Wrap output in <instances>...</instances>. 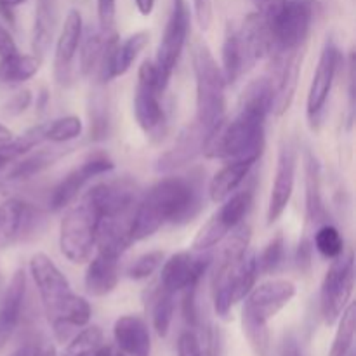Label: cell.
<instances>
[{
	"label": "cell",
	"mask_w": 356,
	"mask_h": 356,
	"mask_svg": "<svg viewBox=\"0 0 356 356\" xmlns=\"http://www.w3.org/2000/svg\"><path fill=\"white\" fill-rule=\"evenodd\" d=\"M202 209V188L193 177L169 176L149 188L138 200L131 221L134 242L149 238L163 225H184Z\"/></svg>",
	"instance_id": "1"
},
{
	"label": "cell",
	"mask_w": 356,
	"mask_h": 356,
	"mask_svg": "<svg viewBox=\"0 0 356 356\" xmlns=\"http://www.w3.org/2000/svg\"><path fill=\"white\" fill-rule=\"evenodd\" d=\"M30 273L37 285L45 316L59 341H65L72 329L89 325L92 309L87 299L72 291L68 278L44 252H37L30 259Z\"/></svg>",
	"instance_id": "2"
},
{
	"label": "cell",
	"mask_w": 356,
	"mask_h": 356,
	"mask_svg": "<svg viewBox=\"0 0 356 356\" xmlns=\"http://www.w3.org/2000/svg\"><path fill=\"white\" fill-rule=\"evenodd\" d=\"M296 284L285 278H275L254 287L243 299L242 329L256 355L266 356L270 350L268 322L294 299Z\"/></svg>",
	"instance_id": "3"
},
{
	"label": "cell",
	"mask_w": 356,
	"mask_h": 356,
	"mask_svg": "<svg viewBox=\"0 0 356 356\" xmlns=\"http://www.w3.org/2000/svg\"><path fill=\"white\" fill-rule=\"evenodd\" d=\"M195 83H197V115L195 122L205 131H218L226 120V79L221 65H218L211 49L204 42H197L191 49Z\"/></svg>",
	"instance_id": "4"
},
{
	"label": "cell",
	"mask_w": 356,
	"mask_h": 356,
	"mask_svg": "<svg viewBox=\"0 0 356 356\" xmlns=\"http://www.w3.org/2000/svg\"><path fill=\"white\" fill-rule=\"evenodd\" d=\"M59 225V249L73 264H83L92 257L96 249V228L99 221V209L87 191L79 204L66 207Z\"/></svg>",
	"instance_id": "5"
},
{
	"label": "cell",
	"mask_w": 356,
	"mask_h": 356,
	"mask_svg": "<svg viewBox=\"0 0 356 356\" xmlns=\"http://www.w3.org/2000/svg\"><path fill=\"white\" fill-rule=\"evenodd\" d=\"M250 226L245 221L240 222L222 242L225 247L218 259V268L212 277V299H214V309L218 316L226 318L232 312L235 302V282L236 273L242 259L249 252L250 245Z\"/></svg>",
	"instance_id": "6"
},
{
	"label": "cell",
	"mask_w": 356,
	"mask_h": 356,
	"mask_svg": "<svg viewBox=\"0 0 356 356\" xmlns=\"http://www.w3.org/2000/svg\"><path fill=\"white\" fill-rule=\"evenodd\" d=\"M263 16L271 28L273 54L292 52L301 49L308 38L313 21V6L309 0H284L278 9Z\"/></svg>",
	"instance_id": "7"
},
{
	"label": "cell",
	"mask_w": 356,
	"mask_h": 356,
	"mask_svg": "<svg viewBox=\"0 0 356 356\" xmlns=\"http://www.w3.org/2000/svg\"><path fill=\"white\" fill-rule=\"evenodd\" d=\"M355 289V254L343 252L332 259L320 289V315L325 325H336L348 308Z\"/></svg>",
	"instance_id": "8"
},
{
	"label": "cell",
	"mask_w": 356,
	"mask_h": 356,
	"mask_svg": "<svg viewBox=\"0 0 356 356\" xmlns=\"http://www.w3.org/2000/svg\"><path fill=\"white\" fill-rule=\"evenodd\" d=\"M167 89L159 70L152 59H145L139 66L138 87L134 92V115L138 125L146 132L160 131L165 122V108H163L162 96Z\"/></svg>",
	"instance_id": "9"
},
{
	"label": "cell",
	"mask_w": 356,
	"mask_h": 356,
	"mask_svg": "<svg viewBox=\"0 0 356 356\" xmlns=\"http://www.w3.org/2000/svg\"><path fill=\"white\" fill-rule=\"evenodd\" d=\"M221 204L219 211H216L211 219L198 229L193 240V249L197 252H207L212 247L219 245L240 222L245 221L247 212L252 205V190L235 191Z\"/></svg>",
	"instance_id": "10"
},
{
	"label": "cell",
	"mask_w": 356,
	"mask_h": 356,
	"mask_svg": "<svg viewBox=\"0 0 356 356\" xmlns=\"http://www.w3.org/2000/svg\"><path fill=\"white\" fill-rule=\"evenodd\" d=\"M190 21L191 16L188 0H172L169 19H167L159 51H156V58L153 61L163 83L167 86H169L170 76H172L181 54H183L184 45H186L188 35H190Z\"/></svg>",
	"instance_id": "11"
},
{
	"label": "cell",
	"mask_w": 356,
	"mask_h": 356,
	"mask_svg": "<svg viewBox=\"0 0 356 356\" xmlns=\"http://www.w3.org/2000/svg\"><path fill=\"white\" fill-rule=\"evenodd\" d=\"M341 65H344V58L336 42L330 38V40L325 42L322 49L318 65H316L312 83H309L308 99H306V113H308L312 125L320 122V117H322L323 110H325L330 90H332L334 82H336Z\"/></svg>",
	"instance_id": "12"
},
{
	"label": "cell",
	"mask_w": 356,
	"mask_h": 356,
	"mask_svg": "<svg viewBox=\"0 0 356 356\" xmlns=\"http://www.w3.org/2000/svg\"><path fill=\"white\" fill-rule=\"evenodd\" d=\"M113 167V160L108 155H104V153H94V155L87 156L79 167L70 170L56 184V188L51 193V198H49V205H51L52 211H63V209L70 207L94 177L111 172Z\"/></svg>",
	"instance_id": "13"
},
{
	"label": "cell",
	"mask_w": 356,
	"mask_h": 356,
	"mask_svg": "<svg viewBox=\"0 0 356 356\" xmlns=\"http://www.w3.org/2000/svg\"><path fill=\"white\" fill-rule=\"evenodd\" d=\"M296 169H298V146L291 139H284L280 152H278L275 181L273 186H271L270 200H268V225H273L275 221H278L285 209L289 207V202L294 193Z\"/></svg>",
	"instance_id": "14"
},
{
	"label": "cell",
	"mask_w": 356,
	"mask_h": 356,
	"mask_svg": "<svg viewBox=\"0 0 356 356\" xmlns=\"http://www.w3.org/2000/svg\"><path fill=\"white\" fill-rule=\"evenodd\" d=\"M212 263V256L200 254L195 256L190 252H177L163 261L162 273H160V287L167 292H183L191 285H200V280L207 273Z\"/></svg>",
	"instance_id": "15"
},
{
	"label": "cell",
	"mask_w": 356,
	"mask_h": 356,
	"mask_svg": "<svg viewBox=\"0 0 356 356\" xmlns=\"http://www.w3.org/2000/svg\"><path fill=\"white\" fill-rule=\"evenodd\" d=\"M212 134L205 131L200 124L191 122L186 129L179 134L177 141L170 149H167L159 160H156V170L159 172H172V170L179 169V167L186 165V163L193 162L198 155H202L211 141Z\"/></svg>",
	"instance_id": "16"
},
{
	"label": "cell",
	"mask_w": 356,
	"mask_h": 356,
	"mask_svg": "<svg viewBox=\"0 0 356 356\" xmlns=\"http://www.w3.org/2000/svg\"><path fill=\"white\" fill-rule=\"evenodd\" d=\"M275 63H277V68H275V76L271 79L273 80V113L280 117L291 108L294 101L299 73H301V49L275 54Z\"/></svg>",
	"instance_id": "17"
},
{
	"label": "cell",
	"mask_w": 356,
	"mask_h": 356,
	"mask_svg": "<svg viewBox=\"0 0 356 356\" xmlns=\"http://www.w3.org/2000/svg\"><path fill=\"white\" fill-rule=\"evenodd\" d=\"M83 35V21L80 10L72 9L65 17V23L61 24L58 38H56L54 51V73L59 82L70 80V72L75 61V56L79 52L80 40Z\"/></svg>",
	"instance_id": "18"
},
{
	"label": "cell",
	"mask_w": 356,
	"mask_h": 356,
	"mask_svg": "<svg viewBox=\"0 0 356 356\" xmlns=\"http://www.w3.org/2000/svg\"><path fill=\"white\" fill-rule=\"evenodd\" d=\"M134 214L99 216L96 228V249L99 254L120 259L132 245L131 221Z\"/></svg>",
	"instance_id": "19"
},
{
	"label": "cell",
	"mask_w": 356,
	"mask_h": 356,
	"mask_svg": "<svg viewBox=\"0 0 356 356\" xmlns=\"http://www.w3.org/2000/svg\"><path fill=\"white\" fill-rule=\"evenodd\" d=\"M24 298H26V273L24 270H17L0 299V350H3L19 325Z\"/></svg>",
	"instance_id": "20"
},
{
	"label": "cell",
	"mask_w": 356,
	"mask_h": 356,
	"mask_svg": "<svg viewBox=\"0 0 356 356\" xmlns=\"http://www.w3.org/2000/svg\"><path fill=\"white\" fill-rule=\"evenodd\" d=\"M35 222V212L26 202L9 198L0 204V249L19 242Z\"/></svg>",
	"instance_id": "21"
},
{
	"label": "cell",
	"mask_w": 356,
	"mask_h": 356,
	"mask_svg": "<svg viewBox=\"0 0 356 356\" xmlns=\"http://www.w3.org/2000/svg\"><path fill=\"white\" fill-rule=\"evenodd\" d=\"M257 160H259V156H243V159L228 160L211 179V184H209L211 200L216 204H221L226 198L232 197L235 191H238V188L249 177L250 170L254 169Z\"/></svg>",
	"instance_id": "22"
},
{
	"label": "cell",
	"mask_w": 356,
	"mask_h": 356,
	"mask_svg": "<svg viewBox=\"0 0 356 356\" xmlns=\"http://www.w3.org/2000/svg\"><path fill=\"white\" fill-rule=\"evenodd\" d=\"M115 344L127 356H149L152 336L141 316L124 315L113 325Z\"/></svg>",
	"instance_id": "23"
},
{
	"label": "cell",
	"mask_w": 356,
	"mask_h": 356,
	"mask_svg": "<svg viewBox=\"0 0 356 356\" xmlns=\"http://www.w3.org/2000/svg\"><path fill=\"white\" fill-rule=\"evenodd\" d=\"M117 257L106 256V254H96L94 259H89V266H87L86 284L87 292L94 298H104V296L111 294L117 289L118 280H120V268H118Z\"/></svg>",
	"instance_id": "24"
},
{
	"label": "cell",
	"mask_w": 356,
	"mask_h": 356,
	"mask_svg": "<svg viewBox=\"0 0 356 356\" xmlns=\"http://www.w3.org/2000/svg\"><path fill=\"white\" fill-rule=\"evenodd\" d=\"M58 31V7L54 0H38L35 9L33 31H31V49L33 56L44 58L51 49Z\"/></svg>",
	"instance_id": "25"
},
{
	"label": "cell",
	"mask_w": 356,
	"mask_h": 356,
	"mask_svg": "<svg viewBox=\"0 0 356 356\" xmlns=\"http://www.w3.org/2000/svg\"><path fill=\"white\" fill-rule=\"evenodd\" d=\"M254 63L250 61L247 54L243 42L240 38L238 28H228L225 42H222V75H225L226 83H235L247 70H250Z\"/></svg>",
	"instance_id": "26"
},
{
	"label": "cell",
	"mask_w": 356,
	"mask_h": 356,
	"mask_svg": "<svg viewBox=\"0 0 356 356\" xmlns=\"http://www.w3.org/2000/svg\"><path fill=\"white\" fill-rule=\"evenodd\" d=\"M306 218L308 225L320 226L325 221V205L322 197V177H320V163L312 152L306 153Z\"/></svg>",
	"instance_id": "27"
},
{
	"label": "cell",
	"mask_w": 356,
	"mask_h": 356,
	"mask_svg": "<svg viewBox=\"0 0 356 356\" xmlns=\"http://www.w3.org/2000/svg\"><path fill=\"white\" fill-rule=\"evenodd\" d=\"M42 59L33 54H14L0 58V86H19L35 76L40 70Z\"/></svg>",
	"instance_id": "28"
},
{
	"label": "cell",
	"mask_w": 356,
	"mask_h": 356,
	"mask_svg": "<svg viewBox=\"0 0 356 356\" xmlns=\"http://www.w3.org/2000/svg\"><path fill=\"white\" fill-rule=\"evenodd\" d=\"M111 31H103V30H89L86 33V37L82 35V40H80V72L82 75H90L92 72H96L97 66H99L101 56H103L104 45H106L108 35Z\"/></svg>",
	"instance_id": "29"
},
{
	"label": "cell",
	"mask_w": 356,
	"mask_h": 356,
	"mask_svg": "<svg viewBox=\"0 0 356 356\" xmlns=\"http://www.w3.org/2000/svg\"><path fill=\"white\" fill-rule=\"evenodd\" d=\"M61 156V153L54 152V149H40V152L33 153V155L26 156L14 162V167L7 174V179L10 181H24L30 177L37 176L42 170L47 169L49 165L56 162Z\"/></svg>",
	"instance_id": "30"
},
{
	"label": "cell",
	"mask_w": 356,
	"mask_h": 356,
	"mask_svg": "<svg viewBox=\"0 0 356 356\" xmlns=\"http://www.w3.org/2000/svg\"><path fill=\"white\" fill-rule=\"evenodd\" d=\"M172 292H167L165 289H156L152 296V322L153 329L160 337H165L170 330L174 312H176V301H174Z\"/></svg>",
	"instance_id": "31"
},
{
	"label": "cell",
	"mask_w": 356,
	"mask_h": 356,
	"mask_svg": "<svg viewBox=\"0 0 356 356\" xmlns=\"http://www.w3.org/2000/svg\"><path fill=\"white\" fill-rule=\"evenodd\" d=\"M355 329H356V308L353 302L348 305L341 318L337 320V332L334 337L332 348H330L329 356H346L353 350L355 341Z\"/></svg>",
	"instance_id": "32"
},
{
	"label": "cell",
	"mask_w": 356,
	"mask_h": 356,
	"mask_svg": "<svg viewBox=\"0 0 356 356\" xmlns=\"http://www.w3.org/2000/svg\"><path fill=\"white\" fill-rule=\"evenodd\" d=\"M313 245L320 256L329 261L336 259L344 252V238L341 236L339 229L329 222H322L320 226H316Z\"/></svg>",
	"instance_id": "33"
},
{
	"label": "cell",
	"mask_w": 356,
	"mask_h": 356,
	"mask_svg": "<svg viewBox=\"0 0 356 356\" xmlns=\"http://www.w3.org/2000/svg\"><path fill=\"white\" fill-rule=\"evenodd\" d=\"M101 344H103V330L97 325H86L73 336L63 356H94Z\"/></svg>",
	"instance_id": "34"
},
{
	"label": "cell",
	"mask_w": 356,
	"mask_h": 356,
	"mask_svg": "<svg viewBox=\"0 0 356 356\" xmlns=\"http://www.w3.org/2000/svg\"><path fill=\"white\" fill-rule=\"evenodd\" d=\"M82 131V120L79 117H75V115L56 118V120L47 122V127H45V141L63 145V143H68L80 138Z\"/></svg>",
	"instance_id": "35"
},
{
	"label": "cell",
	"mask_w": 356,
	"mask_h": 356,
	"mask_svg": "<svg viewBox=\"0 0 356 356\" xmlns=\"http://www.w3.org/2000/svg\"><path fill=\"white\" fill-rule=\"evenodd\" d=\"M257 277H259V268H257V256L254 252H247L242 259L236 273L235 282V302L245 299V296L256 287Z\"/></svg>",
	"instance_id": "36"
},
{
	"label": "cell",
	"mask_w": 356,
	"mask_h": 356,
	"mask_svg": "<svg viewBox=\"0 0 356 356\" xmlns=\"http://www.w3.org/2000/svg\"><path fill=\"white\" fill-rule=\"evenodd\" d=\"M285 257V240L282 233H278L275 238L270 240L264 250L261 252V256L257 257V268H259V273L271 275L282 266Z\"/></svg>",
	"instance_id": "37"
},
{
	"label": "cell",
	"mask_w": 356,
	"mask_h": 356,
	"mask_svg": "<svg viewBox=\"0 0 356 356\" xmlns=\"http://www.w3.org/2000/svg\"><path fill=\"white\" fill-rule=\"evenodd\" d=\"M165 254L162 250H152V252L141 254L136 261H132L127 268V277L132 280H146L152 277L163 263Z\"/></svg>",
	"instance_id": "38"
},
{
	"label": "cell",
	"mask_w": 356,
	"mask_h": 356,
	"mask_svg": "<svg viewBox=\"0 0 356 356\" xmlns=\"http://www.w3.org/2000/svg\"><path fill=\"white\" fill-rule=\"evenodd\" d=\"M197 291L198 285H191V287L183 291V316L186 320L188 325L197 327L198 325V308H197Z\"/></svg>",
	"instance_id": "39"
},
{
	"label": "cell",
	"mask_w": 356,
	"mask_h": 356,
	"mask_svg": "<svg viewBox=\"0 0 356 356\" xmlns=\"http://www.w3.org/2000/svg\"><path fill=\"white\" fill-rule=\"evenodd\" d=\"M177 356H202V341L193 330H184L179 336Z\"/></svg>",
	"instance_id": "40"
},
{
	"label": "cell",
	"mask_w": 356,
	"mask_h": 356,
	"mask_svg": "<svg viewBox=\"0 0 356 356\" xmlns=\"http://www.w3.org/2000/svg\"><path fill=\"white\" fill-rule=\"evenodd\" d=\"M115 16H117V0H97V21H99V30L113 31Z\"/></svg>",
	"instance_id": "41"
},
{
	"label": "cell",
	"mask_w": 356,
	"mask_h": 356,
	"mask_svg": "<svg viewBox=\"0 0 356 356\" xmlns=\"http://www.w3.org/2000/svg\"><path fill=\"white\" fill-rule=\"evenodd\" d=\"M31 101H33V96H31L30 90H19V92L14 94L6 104H3V111L10 117H16V115L24 113V111L30 108Z\"/></svg>",
	"instance_id": "42"
},
{
	"label": "cell",
	"mask_w": 356,
	"mask_h": 356,
	"mask_svg": "<svg viewBox=\"0 0 356 356\" xmlns=\"http://www.w3.org/2000/svg\"><path fill=\"white\" fill-rule=\"evenodd\" d=\"M197 23L202 30H209L212 23V0H193Z\"/></svg>",
	"instance_id": "43"
},
{
	"label": "cell",
	"mask_w": 356,
	"mask_h": 356,
	"mask_svg": "<svg viewBox=\"0 0 356 356\" xmlns=\"http://www.w3.org/2000/svg\"><path fill=\"white\" fill-rule=\"evenodd\" d=\"M14 52H17L16 42H14L9 30L0 23V58H6V56L14 54Z\"/></svg>",
	"instance_id": "44"
},
{
	"label": "cell",
	"mask_w": 356,
	"mask_h": 356,
	"mask_svg": "<svg viewBox=\"0 0 356 356\" xmlns=\"http://www.w3.org/2000/svg\"><path fill=\"white\" fill-rule=\"evenodd\" d=\"M202 356H219L218 332L212 327L205 330V344L202 346Z\"/></svg>",
	"instance_id": "45"
},
{
	"label": "cell",
	"mask_w": 356,
	"mask_h": 356,
	"mask_svg": "<svg viewBox=\"0 0 356 356\" xmlns=\"http://www.w3.org/2000/svg\"><path fill=\"white\" fill-rule=\"evenodd\" d=\"M282 356H302L299 343L296 341V337L289 336L284 341V350H282Z\"/></svg>",
	"instance_id": "46"
},
{
	"label": "cell",
	"mask_w": 356,
	"mask_h": 356,
	"mask_svg": "<svg viewBox=\"0 0 356 356\" xmlns=\"http://www.w3.org/2000/svg\"><path fill=\"white\" fill-rule=\"evenodd\" d=\"M134 3L141 16H149L155 9V0H134Z\"/></svg>",
	"instance_id": "47"
},
{
	"label": "cell",
	"mask_w": 356,
	"mask_h": 356,
	"mask_svg": "<svg viewBox=\"0 0 356 356\" xmlns=\"http://www.w3.org/2000/svg\"><path fill=\"white\" fill-rule=\"evenodd\" d=\"M252 2H256L257 10H266V9H270V7L277 6L280 0H252Z\"/></svg>",
	"instance_id": "48"
},
{
	"label": "cell",
	"mask_w": 356,
	"mask_h": 356,
	"mask_svg": "<svg viewBox=\"0 0 356 356\" xmlns=\"http://www.w3.org/2000/svg\"><path fill=\"white\" fill-rule=\"evenodd\" d=\"M113 348L110 346V344H101L99 348L96 350V353H94V356H113Z\"/></svg>",
	"instance_id": "49"
},
{
	"label": "cell",
	"mask_w": 356,
	"mask_h": 356,
	"mask_svg": "<svg viewBox=\"0 0 356 356\" xmlns=\"http://www.w3.org/2000/svg\"><path fill=\"white\" fill-rule=\"evenodd\" d=\"M37 356H58V355H56V350H54V346H52V344L44 343V344H42L40 351H38Z\"/></svg>",
	"instance_id": "50"
},
{
	"label": "cell",
	"mask_w": 356,
	"mask_h": 356,
	"mask_svg": "<svg viewBox=\"0 0 356 356\" xmlns=\"http://www.w3.org/2000/svg\"><path fill=\"white\" fill-rule=\"evenodd\" d=\"M0 2L2 3H6V6H9V7H17V6H21V3H24L26 2V0H0Z\"/></svg>",
	"instance_id": "51"
},
{
	"label": "cell",
	"mask_w": 356,
	"mask_h": 356,
	"mask_svg": "<svg viewBox=\"0 0 356 356\" xmlns=\"http://www.w3.org/2000/svg\"><path fill=\"white\" fill-rule=\"evenodd\" d=\"M13 136V132L9 131V129L6 127V125L0 124V139H6V138H10Z\"/></svg>",
	"instance_id": "52"
},
{
	"label": "cell",
	"mask_w": 356,
	"mask_h": 356,
	"mask_svg": "<svg viewBox=\"0 0 356 356\" xmlns=\"http://www.w3.org/2000/svg\"><path fill=\"white\" fill-rule=\"evenodd\" d=\"M38 97H40V103H38L37 106L40 108V110H44V108H45V101L49 99V94L45 92V90H42V92H40V96H38Z\"/></svg>",
	"instance_id": "53"
},
{
	"label": "cell",
	"mask_w": 356,
	"mask_h": 356,
	"mask_svg": "<svg viewBox=\"0 0 356 356\" xmlns=\"http://www.w3.org/2000/svg\"><path fill=\"white\" fill-rule=\"evenodd\" d=\"M113 356H127V355H124V353H122V351H118V353H115Z\"/></svg>",
	"instance_id": "54"
},
{
	"label": "cell",
	"mask_w": 356,
	"mask_h": 356,
	"mask_svg": "<svg viewBox=\"0 0 356 356\" xmlns=\"http://www.w3.org/2000/svg\"><path fill=\"white\" fill-rule=\"evenodd\" d=\"M346 356H355V351H353V350H351V351H350V353H348Z\"/></svg>",
	"instance_id": "55"
}]
</instances>
